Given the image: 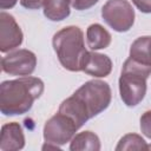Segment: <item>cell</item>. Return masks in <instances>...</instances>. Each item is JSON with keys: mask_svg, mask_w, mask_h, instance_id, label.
Listing matches in <instances>:
<instances>
[{"mask_svg": "<svg viewBox=\"0 0 151 151\" xmlns=\"http://www.w3.org/2000/svg\"><path fill=\"white\" fill-rule=\"evenodd\" d=\"M40 79L26 78L5 81L1 85V110L5 114H21L31 109L32 103L42 92Z\"/></svg>", "mask_w": 151, "mask_h": 151, "instance_id": "1", "label": "cell"}, {"mask_svg": "<svg viewBox=\"0 0 151 151\" xmlns=\"http://www.w3.org/2000/svg\"><path fill=\"white\" fill-rule=\"evenodd\" d=\"M54 50L60 63L71 71L83 70L86 51L83 45V33L78 27H67L54 35Z\"/></svg>", "mask_w": 151, "mask_h": 151, "instance_id": "2", "label": "cell"}, {"mask_svg": "<svg viewBox=\"0 0 151 151\" xmlns=\"http://www.w3.org/2000/svg\"><path fill=\"white\" fill-rule=\"evenodd\" d=\"M151 72V65H139L137 60L130 58L124 64L119 80L122 99L129 106L137 105L145 94V79Z\"/></svg>", "mask_w": 151, "mask_h": 151, "instance_id": "3", "label": "cell"}, {"mask_svg": "<svg viewBox=\"0 0 151 151\" xmlns=\"http://www.w3.org/2000/svg\"><path fill=\"white\" fill-rule=\"evenodd\" d=\"M68 14V0H46L45 15L51 20H61Z\"/></svg>", "mask_w": 151, "mask_h": 151, "instance_id": "4", "label": "cell"}, {"mask_svg": "<svg viewBox=\"0 0 151 151\" xmlns=\"http://www.w3.org/2000/svg\"><path fill=\"white\" fill-rule=\"evenodd\" d=\"M88 37H96V40L90 42V47L96 50V48H104L109 45L110 42V34L99 25H92L88 27L87 31Z\"/></svg>", "mask_w": 151, "mask_h": 151, "instance_id": "5", "label": "cell"}, {"mask_svg": "<svg viewBox=\"0 0 151 151\" xmlns=\"http://www.w3.org/2000/svg\"><path fill=\"white\" fill-rule=\"evenodd\" d=\"M98 0H72V5L74 8L81 11L84 8H88L91 7L93 4H96Z\"/></svg>", "mask_w": 151, "mask_h": 151, "instance_id": "6", "label": "cell"}, {"mask_svg": "<svg viewBox=\"0 0 151 151\" xmlns=\"http://www.w3.org/2000/svg\"><path fill=\"white\" fill-rule=\"evenodd\" d=\"M20 2H21V5L24 7H27V8H38V7H40L42 0H21Z\"/></svg>", "mask_w": 151, "mask_h": 151, "instance_id": "7", "label": "cell"}]
</instances>
